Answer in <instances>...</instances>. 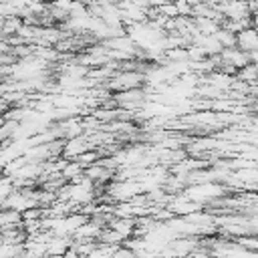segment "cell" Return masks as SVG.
I'll list each match as a JSON object with an SVG mask.
<instances>
[{"label":"cell","instance_id":"obj_1","mask_svg":"<svg viewBox=\"0 0 258 258\" xmlns=\"http://www.w3.org/2000/svg\"><path fill=\"white\" fill-rule=\"evenodd\" d=\"M220 58H222V62L232 64L234 69H240V67L250 62V52H246V50H242L238 46H232V48H222Z\"/></svg>","mask_w":258,"mask_h":258},{"label":"cell","instance_id":"obj_2","mask_svg":"<svg viewBox=\"0 0 258 258\" xmlns=\"http://www.w3.org/2000/svg\"><path fill=\"white\" fill-rule=\"evenodd\" d=\"M236 46L246 50V52H252V50H258V30L256 28H246L242 32L236 34Z\"/></svg>","mask_w":258,"mask_h":258},{"label":"cell","instance_id":"obj_3","mask_svg":"<svg viewBox=\"0 0 258 258\" xmlns=\"http://www.w3.org/2000/svg\"><path fill=\"white\" fill-rule=\"evenodd\" d=\"M22 226V212L12 210V208H2L0 210V230H10Z\"/></svg>","mask_w":258,"mask_h":258},{"label":"cell","instance_id":"obj_4","mask_svg":"<svg viewBox=\"0 0 258 258\" xmlns=\"http://www.w3.org/2000/svg\"><path fill=\"white\" fill-rule=\"evenodd\" d=\"M234 77H236L238 81H242V83L256 85V83H258V64H256V62H248V64L240 67Z\"/></svg>","mask_w":258,"mask_h":258},{"label":"cell","instance_id":"obj_5","mask_svg":"<svg viewBox=\"0 0 258 258\" xmlns=\"http://www.w3.org/2000/svg\"><path fill=\"white\" fill-rule=\"evenodd\" d=\"M194 24H196V30L200 34H206V36L216 34L222 28V24L218 20H214V18H194Z\"/></svg>","mask_w":258,"mask_h":258},{"label":"cell","instance_id":"obj_6","mask_svg":"<svg viewBox=\"0 0 258 258\" xmlns=\"http://www.w3.org/2000/svg\"><path fill=\"white\" fill-rule=\"evenodd\" d=\"M14 189H16V187H14V179H12L10 175L0 173V204H4V202L8 200V196H10Z\"/></svg>","mask_w":258,"mask_h":258},{"label":"cell","instance_id":"obj_7","mask_svg":"<svg viewBox=\"0 0 258 258\" xmlns=\"http://www.w3.org/2000/svg\"><path fill=\"white\" fill-rule=\"evenodd\" d=\"M214 36L218 38V42L222 44V48H232V46H236V34L230 32L228 28H224V26H222Z\"/></svg>","mask_w":258,"mask_h":258},{"label":"cell","instance_id":"obj_8","mask_svg":"<svg viewBox=\"0 0 258 258\" xmlns=\"http://www.w3.org/2000/svg\"><path fill=\"white\" fill-rule=\"evenodd\" d=\"M109 258H135V250H131L127 244H119Z\"/></svg>","mask_w":258,"mask_h":258},{"label":"cell","instance_id":"obj_9","mask_svg":"<svg viewBox=\"0 0 258 258\" xmlns=\"http://www.w3.org/2000/svg\"><path fill=\"white\" fill-rule=\"evenodd\" d=\"M60 258H83V256H81V254H79V252H77V250L71 246V248H69V250H67V252L60 256Z\"/></svg>","mask_w":258,"mask_h":258},{"label":"cell","instance_id":"obj_10","mask_svg":"<svg viewBox=\"0 0 258 258\" xmlns=\"http://www.w3.org/2000/svg\"><path fill=\"white\" fill-rule=\"evenodd\" d=\"M4 123H6V117H4V113H0V129H2Z\"/></svg>","mask_w":258,"mask_h":258},{"label":"cell","instance_id":"obj_11","mask_svg":"<svg viewBox=\"0 0 258 258\" xmlns=\"http://www.w3.org/2000/svg\"><path fill=\"white\" fill-rule=\"evenodd\" d=\"M109 2H113V4H121V2H125V0H109Z\"/></svg>","mask_w":258,"mask_h":258}]
</instances>
